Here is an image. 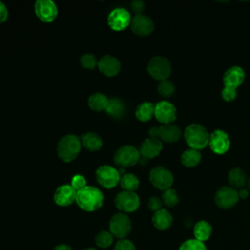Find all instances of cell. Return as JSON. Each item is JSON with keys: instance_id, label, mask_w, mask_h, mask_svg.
I'll return each mask as SVG.
<instances>
[{"instance_id": "cell-1", "label": "cell", "mask_w": 250, "mask_h": 250, "mask_svg": "<svg viewBox=\"0 0 250 250\" xmlns=\"http://www.w3.org/2000/svg\"><path fill=\"white\" fill-rule=\"evenodd\" d=\"M75 201L82 210L94 212L103 206L104 194L99 188L87 186L81 190L77 191Z\"/></svg>"}, {"instance_id": "cell-2", "label": "cell", "mask_w": 250, "mask_h": 250, "mask_svg": "<svg viewBox=\"0 0 250 250\" xmlns=\"http://www.w3.org/2000/svg\"><path fill=\"white\" fill-rule=\"evenodd\" d=\"M81 140L75 135H65L58 143V156L64 162L74 160L81 150Z\"/></svg>"}, {"instance_id": "cell-3", "label": "cell", "mask_w": 250, "mask_h": 250, "mask_svg": "<svg viewBox=\"0 0 250 250\" xmlns=\"http://www.w3.org/2000/svg\"><path fill=\"white\" fill-rule=\"evenodd\" d=\"M184 137L189 148L200 150L208 146L210 134L202 125L192 123L185 129Z\"/></svg>"}, {"instance_id": "cell-4", "label": "cell", "mask_w": 250, "mask_h": 250, "mask_svg": "<svg viewBox=\"0 0 250 250\" xmlns=\"http://www.w3.org/2000/svg\"><path fill=\"white\" fill-rule=\"evenodd\" d=\"M146 69L149 75L158 81L167 80L172 72V66L168 59L160 56L152 57L147 62Z\"/></svg>"}, {"instance_id": "cell-5", "label": "cell", "mask_w": 250, "mask_h": 250, "mask_svg": "<svg viewBox=\"0 0 250 250\" xmlns=\"http://www.w3.org/2000/svg\"><path fill=\"white\" fill-rule=\"evenodd\" d=\"M148 137L160 140L162 143H176L182 137V130L174 124H162L159 127H151Z\"/></svg>"}, {"instance_id": "cell-6", "label": "cell", "mask_w": 250, "mask_h": 250, "mask_svg": "<svg viewBox=\"0 0 250 250\" xmlns=\"http://www.w3.org/2000/svg\"><path fill=\"white\" fill-rule=\"evenodd\" d=\"M141 159L140 151L133 146H122L114 153L113 160L122 169L137 164Z\"/></svg>"}, {"instance_id": "cell-7", "label": "cell", "mask_w": 250, "mask_h": 250, "mask_svg": "<svg viewBox=\"0 0 250 250\" xmlns=\"http://www.w3.org/2000/svg\"><path fill=\"white\" fill-rule=\"evenodd\" d=\"M131 229V220L125 213H117L111 217L109 222V230L113 236L123 239L130 233Z\"/></svg>"}, {"instance_id": "cell-8", "label": "cell", "mask_w": 250, "mask_h": 250, "mask_svg": "<svg viewBox=\"0 0 250 250\" xmlns=\"http://www.w3.org/2000/svg\"><path fill=\"white\" fill-rule=\"evenodd\" d=\"M149 181L152 186L158 189L166 190L171 188L174 182L173 174L165 167L157 166L149 172Z\"/></svg>"}, {"instance_id": "cell-9", "label": "cell", "mask_w": 250, "mask_h": 250, "mask_svg": "<svg viewBox=\"0 0 250 250\" xmlns=\"http://www.w3.org/2000/svg\"><path fill=\"white\" fill-rule=\"evenodd\" d=\"M96 179L98 183L105 188H112L120 182V172L109 165H102L96 171Z\"/></svg>"}, {"instance_id": "cell-10", "label": "cell", "mask_w": 250, "mask_h": 250, "mask_svg": "<svg viewBox=\"0 0 250 250\" xmlns=\"http://www.w3.org/2000/svg\"><path fill=\"white\" fill-rule=\"evenodd\" d=\"M116 208L124 213H131L136 211L140 206V198L137 193L133 191H120L114 198Z\"/></svg>"}, {"instance_id": "cell-11", "label": "cell", "mask_w": 250, "mask_h": 250, "mask_svg": "<svg viewBox=\"0 0 250 250\" xmlns=\"http://www.w3.org/2000/svg\"><path fill=\"white\" fill-rule=\"evenodd\" d=\"M131 15L125 8H116L112 10L107 17V23L114 31H121L131 24Z\"/></svg>"}, {"instance_id": "cell-12", "label": "cell", "mask_w": 250, "mask_h": 250, "mask_svg": "<svg viewBox=\"0 0 250 250\" xmlns=\"http://www.w3.org/2000/svg\"><path fill=\"white\" fill-rule=\"evenodd\" d=\"M238 191L231 187H223L215 194V203L222 209H230L238 202Z\"/></svg>"}, {"instance_id": "cell-13", "label": "cell", "mask_w": 250, "mask_h": 250, "mask_svg": "<svg viewBox=\"0 0 250 250\" xmlns=\"http://www.w3.org/2000/svg\"><path fill=\"white\" fill-rule=\"evenodd\" d=\"M34 11L37 18L44 22H51L58 16L57 5L52 0H37L34 4Z\"/></svg>"}, {"instance_id": "cell-14", "label": "cell", "mask_w": 250, "mask_h": 250, "mask_svg": "<svg viewBox=\"0 0 250 250\" xmlns=\"http://www.w3.org/2000/svg\"><path fill=\"white\" fill-rule=\"evenodd\" d=\"M208 146L216 154L226 153L230 146L229 135L223 130H215L210 134Z\"/></svg>"}, {"instance_id": "cell-15", "label": "cell", "mask_w": 250, "mask_h": 250, "mask_svg": "<svg viewBox=\"0 0 250 250\" xmlns=\"http://www.w3.org/2000/svg\"><path fill=\"white\" fill-rule=\"evenodd\" d=\"M177 110L173 104L160 101L154 104V116L162 124H172L176 120Z\"/></svg>"}, {"instance_id": "cell-16", "label": "cell", "mask_w": 250, "mask_h": 250, "mask_svg": "<svg viewBox=\"0 0 250 250\" xmlns=\"http://www.w3.org/2000/svg\"><path fill=\"white\" fill-rule=\"evenodd\" d=\"M131 30L140 36H147L154 29L153 21L144 14L135 15L131 20Z\"/></svg>"}, {"instance_id": "cell-17", "label": "cell", "mask_w": 250, "mask_h": 250, "mask_svg": "<svg viewBox=\"0 0 250 250\" xmlns=\"http://www.w3.org/2000/svg\"><path fill=\"white\" fill-rule=\"evenodd\" d=\"M245 79L244 70L237 65L231 66L226 70L223 76L224 87L236 89L243 83Z\"/></svg>"}, {"instance_id": "cell-18", "label": "cell", "mask_w": 250, "mask_h": 250, "mask_svg": "<svg viewBox=\"0 0 250 250\" xmlns=\"http://www.w3.org/2000/svg\"><path fill=\"white\" fill-rule=\"evenodd\" d=\"M76 193L77 191L70 185H62L54 193V201L59 206H68L75 201Z\"/></svg>"}, {"instance_id": "cell-19", "label": "cell", "mask_w": 250, "mask_h": 250, "mask_svg": "<svg viewBox=\"0 0 250 250\" xmlns=\"http://www.w3.org/2000/svg\"><path fill=\"white\" fill-rule=\"evenodd\" d=\"M98 68L103 74L111 77L119 73L121 63L117 58L110 55H104L98 62Z\"/></svg>"}, {"instance_id": "cell-20", "label": "cell", "mask_w": 250, "mask_h": 250, "mask_svg": "<svg viewBox=\"0 0 250 250\" xmlns=\"http://www.w3.org/2000/svg\"><path fill=\"white\" fill-rule=\"evenodd\" d=\"M162 146H163V144L160 140L148 137L141 145V147L139 150L141 157L147 160L154 158L160 153V151L162 150Z\"/></svg>"}, {"instance_id": "cell-21", "label": "cell", "mask_w": 250, "mask_h": 250, "mask_svg": "<svg viewBox=\"0 0 250 250\" xmlns=\"http://www.w3.org/2000/svg\"><path fill=\"white\" fill-rule=\"evenodd\" d=\"M152 224L157 229L166 230L172 226L173 217L168 210L161 208L160 210L154 212L152 216Z\"/></svg>"}, {"instance_id": "cell-22", "label": "cell", "mask_w": 250, "mask_h": 250, "mask_svg": "<svg viewBox=\"0 0 250 250\" xmlns=\"http://www.w3.org/2000/svg\"><path fill=\"white\" fill-rule=\"evenodd\" d=\"M82 146L90 151H98L103 146L102 138L95 132H87L80 137Z\"/></svg>"}, {"instance_id": "cell-23", "label": "cell", "mask_w": 250, "mask_h": 250, "mask_svg": "<svg viewBox=\"0 0 250 250\" xmlns=\"http://www.w3.org/2000/svg\"><path fill=\"white\" fill-rule=\"evenodd\" d=\"M228 179H229V183L231 186V188H233L235 189L242 188L246 185V182H247L245 172L238 167L232 168L229 172Z\"/></svg>"}, {"instance_id": "cell-24", "label": "cell", "mask_w": 250, "mask_h": 250, "mask_svg": "<svg viewBox=\"0 0 250 250\" xmlns=\"http://www.w3.org/2000/svg\"><path fill=\"white\" fill-rule=\"evenodd\" d=\"M193 234L195 239L204 242L212 234V226L207 221H198L193 227Z\"/></svg>"}, {"instance_id": "cell-25", "label": "cell", "mask_w": 250, "mask_h": 250, "mask_svg": "<svg viewBox=\"0 0 250 250\" xmlns=\"http://www.w3.org/2000/svg\"><path fill=\"white\" fill-rule=\"evenodd\" d=\"M109 99L103 93H94L88 99V104L94 111L105 110L108 105Z\"/></svg>"}, {"instance_id": "cell-26", "label": "cell", "mask_w": 250, "mask_h": 250, "mask_svg": "<svg viewBox=\"0 0 250 250\" xmlns=\"http://www.w3.org/2000/svg\"><path fill=\"white\" fill-rule=\"evenodd\" d=\"M135 115L137 119H139L142 122H146L150 120L152 115H154V104L149 102L142 103L137 106Z\"/></svg>"}, {"instance_id": "cell-27", "label": "cell", "mask_w": 250, "mask_h": 250, "mask_svg": "<svg viewBox=\"0 0 250 250\" xmlns=\"http://www.w3.org/2000/svg\"><path fill=\"white\" fill-rule=\"evenodd\" d=\"M125 104L124 103L117 99V98H112L108 102V105L105 109L107 114H109L113 118H121L125 114Z\"/></svg>"}, {"instance_id": "cell-28", "label": "cell", "mask_w": 250, "mask_h": 250, "mask_svg": "<svg viewBox=\"0 0 250 250\" xmlns=\"http://www.w3.org/2000/svg\"><path fill=\"white\" fill-rule=\"evenodd\" d=\"M201 160L200 150L188 148L185 150L181 155V162L186 167H194Z\"/></svg>"}, {"instance_id": "cell-29", "label": "cell", "mask_w": 250, "mask_h": 250, "mask_svg": "<svg viewBox=\"0 0 250 250\" xmlns=\"http://www.w3.org/2000/svg\"><path fill=\"white\" fill-rule=\"evenodd\" d=\"M120 186L126 191H135L140 185L138 177L132 173L124 174L120 179Z\"/></svg>"}, {"instance_id": "cell-30", "label": "cell", "mask_w": 250, "mask_h": 250, "mask_svg": "<svg viewBox=\"0 0 250 250\" xmlns=\"http://www.w3.org/2000/svg\"><path fill=\"white\" fill-rule=\"evenodd\" d=\"M113 242V235L110 231L102 230L95 237V243L100 248H107Z\"/></svg>"}, {"instance_id": "cell-31", "label": "cell", "mask_w": 250, "mask_h": 250, "mask_svg": "<svg viewBox=\"0 0 250 250\" xmlns=\"http://www.w3.org/2000/svg\"><path fill=\"white\" fill-rule=\"evenodd\" d=\"M161 200L167 207H174L179 203L180 198L177 191L174 188H170L166 190H163V193L161 195Z\"/></svg>"}, {"instance_id": "cell-32", "label": "cell", "mask_w": 250, "mask_h": 250, "mask_svg": "<svg viewBox=\"0 0 250 250\" xmlns=\"http://www.w3.org/2000/svg\"><path fill=\"white\" fill-rule=\"evenodd\" d=\"M175 90L176 88L174 83L168 79L160 81L157 87V92L159 93L160 96L164 98H170L171 96H173L175 93Z\"/></svg>"}, {"instance_id": "cell-33", "label": "cell", "mask_w": 250, "mask_h": 250, "mask_svg": "<svg viewBox=\"0 0 250 250\" xmlns=\"http://www.w3.org/2000/svg\"><path fill=\"white\" fill-rule=\"evenodd\" d=\"M179 250H207L204 242L197 239H188L183 242Z\"/></svg>"}, {"instance_id": "cell-34", "label": "cell", "mask_w": 250, "mask_h": 250, "mask_svg": "<svg viewBox=\"0 0 250 250\" xmlns=\"http://www.w3.org/2000/svg\"><path fill=\"white\" fill-rule=\"evenodd\" d=\"M80 64L84 68L88 69H94L98 65V61L95 55L93 54H84L81 56L80 60Z\"/></svg>"}, {"instance_id": "cell-35", "label": "cell", "mask_w": 250, "mask_h": 250, "mask_svg": "<svg viewBox=\"0 0 250 250\" xmlns=\"http://www.w3.org/2000/svg\"><path fill=\"white\" fill-rule=\"evenodd\" d=\"M70 186L76 190L79 191L82 188H84L86 186V179L82 175H75L71 179V184Z\"/></svg>"}, {"instance_id": "cell-36", "label": "cell", "mask_w": 250, "mask_h": 250, "mask_svg": "<svg viewBox=\"0 0 250 250\" xmlns=\"http://www.w3.org/2000/svg\"><path fill=\"white\" fill-rule=\"evenodd\" d=\"M114 250H136V247L131 240L123 238V239H119L116 242L114 246Z\"/></svg>"}, {"instance_id": "cell-37", "label": "cell", "mask_w": 250, "mask_h": 250, "mask_svg": "<svg viewBox=\"0 0 250 250\" xmlns=\"http://www.w3.org/2000/svg\"><path fill=\"white\" fill-rule=\"evenodd\" d=\"M236 96H237V90L236 89L224 87V89L222 90V98L226 102L234 101L236 99Z\"/></svg>"}, {"instance_id": "cell-38", "label": "cell", "mask_w": 250, "mask_h": 250, "mask_svg": "<svg viewBox=\"0 0 250 250\" xmlns=\"http://www.w3.org/2000/svg\"><path fill=\"white\" fill-rule=\"evenodd\" d=\"M130 7H131V10L135 13V15H141V14H143V12L145 10L146 4L144 1L134 0L131 2Z\"/></svg>"}, {"instance_id": "cell-39", "label": "cell", "mask_w": 250, "mask_h": 250, "mask_svg": "<svg viewBox=\"0 0 250 250\" xmlns=\"http://www.w3.org/2000/svg\"><path fill=\"white\" fill-rule=\"evenodd\" d=\"M162 200L159 198V197H156V196H153V197H150L148 202H147V206L148 208L153 211V212H156L158 210L161 209V206H162Z\"/></svg>"}, {"instance_id": "cell-40", "label": "cell", "mask_w": 250, "mask_h": 250, "mask_svg": "<svg viewBox=\"0 0 250 250\" xmlns=\"http://www.w3.org/2000/svg\"><path fill=\"white\" fill-rule=\"evenodd\" d=\"M8 19V10L6 8V5L0 1V23L4 22Z\"/></svg>"}, {"instance_id": "cell-41", "label": "cell", "mask_w": 250, "mask_h": 250, "mask_svg": "<svg viewBox=\"0 0 250 250\" xmlns=\"http://www.w3.org/2000/svg\"><path fill=\"white\" fill-rule=\"evenodd\" d=\"M237 191H238V197H239V199H245V198H247L248 195H249V190H248L247 188H242L238 189Z\"/></svg>"}, {"instance_id": "cell-42", "label": "cell", "mask_w": 250, "mask_h": 250, "mask_svg": "<svg viewBox=\"0 0 250 250\" xmlns=\"http://www.w3.org/2000/svg\"><path fill=\"white\" fill-rule=\"evenodd\" d=\"M53 250H73V249L66 244H59Z\"/></svg>"}, {"instance_id": "cell-43", "label": "cell", "mask_w": 250, "mask_h": 250, "mask_svg": "<svg viewBox=\"0 0 250 250\" xmlns=\"http://www.w3.org/2000/svg\"><path fill=\"white\" fill-rule=\"evenodd\" d=\"M246 186H247V189L250 190V177L247 179V182H246Z\"/></svg>"}, {"instance_id": "cell-44", "label": "cell", "mask_w": 250, "mask_h": 250, "mask_svg": "<svg viewBox=\"0 0 250 250\" xmlns=\"http://www.w3.org/2000/svg\"><path fill=\"white\" fill-rule=\"evenodd\" d=\"M84 250H98V249H96V248H92V247H90V248H86V249H84Z\"/></svg>"}]
</instances>
